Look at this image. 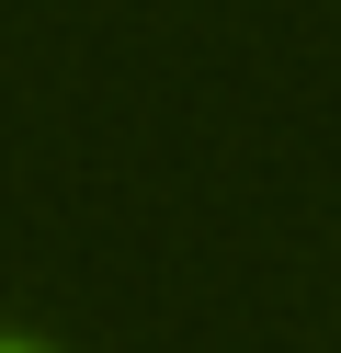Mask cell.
<instances>
[{
	"label": "cell",
	"instance_id": "6da1fadb",
	"mask_svg": "<svg viewBox=\"0 0 341 353\" xmlns=\"http://www.w3.org/2000/svg\"><path fill=\"white\" fill-rule=\"evenodd\" d=\"M0 353H34V342H0Z\"/></svg>",
	"mask_w": 341,
	"mask_h": 353
}]
</instances>
